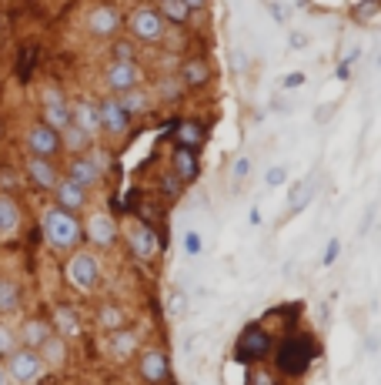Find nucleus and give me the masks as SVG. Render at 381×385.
Masks as SVG:
<instances>
[{"label": "nucleus", "mask_w": 381, "mask_h": 385, "mask_svg": "<svg viewBox=\"0 0 381 385\" xmlns=\"http://www.w3.org/2000/svg\"><path fill=\"white\" fill-rule=\"evenodd\" d=\"M321 359V339H318L311 329L298 325V329H288L278 335V345H274V355H271V369L278 372L284 385L291 382H301L315 362Z\"/></svg>", "instance_id": "nucleus-1"}, {"label": "nucleus", "mask_w": 381, "mask_h": 385, "mask_svg": "<svg viewBox=\"0 0 381 385\" xmlns=\"http://www.w3.org/2000/svg\"><path fill=\"white\" fill-rule=\"evenodd\" d=\"M274 345H278V332H274L264 319H254L238 332V339L231 345V359H234V365H241V369L264 365V362H271Z\"/></svg>", "instance_id": "nucleus-2"}, {"label": "nucleus", "mask_w": 381, "mask_h": 385, "mask_svg": "<svg viewBox=\"0 0 381 385\" xmlns=\"http://www.w3.org/2000/svg\"><path fill=\"white\" fill-rule=\"evenodd\" d=\"M41 231H44V242L51 248H57V252H74L77 245L84 242V221L77 218V215H71V211L57 208V205L44 208Z\"/></svg>", "instance_id": "nucleus-3"}, {"label": "nucleus", "mask_w": 381, "mask_h": 385, "mask_svg": "<svg viewBox=\"0 0 381 385\" xmlns=\"http://www.w3.org/2000/svg\"><path fill=\"white\" fill-rule=\"evenodd\" d=\"M124 27L131 31L134 44L161 47L167 41V24H164V17L157 14L154 4H134L131 11L124 14Z\"/></svg>", "instance_id": "nucleus-4"}, {"label": "nucleus", "mask_w": 381, "mask_h": 385, "mask_svg": "<svg viewBox=\"0 0 381 385\" xmlns=\"http://www.w3.org/2000/svg\"><path fill=\"white\" fill-rule=\"evenodd\" d=\"M120 238L127 245L131 258L141 265L157 262L164 252V238H161V231H157V225H147L141 218H131L127 225H120Z\"/></svg>", "instance_id": "nucleus-5"}, {"label": "nucleus", "mask_w": 381, "mask_h": 385, "mask_svg": "<svg viewBox=\"0 0 381 385\" xmlns=\"http://www.w3.org/2000/svg\"><path fill=\"white\" fill-rule=\"evenodd\" d=\"M64 278L67 285L77 288V292H94L100 285V258L94 252L77 248V252H71V258L64 265Z\"/></svg>", "instance_id": "nucleus-6"}, {"label": "nucleus", "mask_w": 381, "mask_h": 385, "mask_svg": "<svg viewBox=\"0 0 381 385\" xmlns=\"http://www.w3.org/2000/svg\"><path fill=\"white\" fill-rule=\"evenodd\" d=\"M134 372L144 385H171V355L161 345H147L134 359Z\"/></svg>", "instance_id": "nucleus-7"}, {"label": "nucleus", "mask_w": 381, "mask_h": 385, "mask_svg": "<svg viewBox=\"0 0 381 385\" xmlns=\"http://www.w3.org/2000/svg\"><path fill=\"white\" fill-rule=\"evenodd\" d=\"M24 148H27V158H44V161H57L64 154V144H61V134L54 128H47L44 121H33L24 134Z\"/></svg>", "instance_id": "nucleus-8"}, {"label": "nucleus", "mask_w": 381, "mask_h": 385, "mask_svg": "<svg viewBox=\"0 0 381 385\" xmlns=\"http://www.w3.org/2000/svg\"><path fill=\"white\" fill-rule=\"evenodd\" d=\"M181 77V84H184L187 94H197V91H207L214 84V64H211V57L207 54H187L174 71Z\"/></svg>", "instance_id": "nucleus-9"}, {"label": "nucleus", "mask_w": 381, "mask_h": 385, "mask_svg": "<svg viewBox=\"0 0 381 385\" xmlns=\"http://www.w3.org/2000/svg\"><path fill=\"white\" fill-rule=\"evenodd\" d=\"M144 84V67L141 61H108L104 64V88L110 94H124L131 88Z\"/></svg>", "instance_id": "nucleus-10"}, {"label": "nucleus", "mask_w": 381, "mask_h": 385, "mask_svg": "<svg viewBox=\"0 0 381 385\" xmlns=\"http://www.w3.org/2000/svg\"><path fill=\"white\" fill-rule=\"evenodd\" d=\"M84 238L94 248H114L120 242V225L110 211H90V218L84 221Z\"/></svg>", "instance_id": "nucleus-11"}, {"label": "nucleus", "mask_w": 381, "mask_h": 385, "mask_svg": "<svg viewBox=\"0 0 381 385\" xmlns=\"http://www.w3.org/2000/svg\"><path fill=\"white\" fill-rule=\"evenodd\" d=\"M84 27H88L90 37L104 41V37H114V34L124 27V14H120V7H114V4H98V7L88 11Z\"/></svg>", "instance_id": "nucleus-12"}, {"label": "nucleus", "mask_w": 381, "mask_h": 385, "mask_svg": "<svg viewBox=\"0 0 381 385\" xmlns=\"http://www.w3.org/2000/svg\"><path fill=\"white\" fill-rule=\"evenodd\" d=\"M100 108V134H108V138H114V141H124L127 134H131V118L124 114V108L118 104V98L114 94H108V98L98 101Z\"/></svg>", "instance_id": "nucleus-13"}, {"label": "nucleus", "mask_w": 381, "mask_h": 385, "mask_svg": "<svg viewBox=\"0 0 381 385\" xmlns=\"http://www.w3.org/2000/svg\"><path fill=\"white\" fill-rule=\"evenodd\" d=\"M41 372H44V362H41V355L31 352V349H14V352L7 355V375H11L14 382L27 385Z\"/></svg>", "instance_id": "nucleus-14"}, {"label": "nucleus", "mask_w": 381, "mask_h": 385, "mask_svg": "<svg viewBox=\"0 0 381 385\" xmlns=\"http://www.w3.org/2000/svg\"><path fill=\"white\" fill-rule=\"evenodd\" d=\"M24 175L37 191H54L61 185V168L57 161H44V158H24Z\"/></svg>", "instance_id": "nucleus-15"}, {"label": "nucleus", "mask_w": 381, "mask_h": 385, "mask_svg": "<svg viewBox=\"0 0 381 385\" xmlns=\"http://www.w3.org/2000/svg\"><path fill=\"white\" fill-rule=\"evenodd\" d=\"M171 134H174L177 148L201 151L207 141V124L201 121V118H174V121H171Z\"/></svg>", "instance_id": "nucleus-16"}, {"label": "nucleus", "mask_w": 381, "mask_h": 385, "mask_svg": "<svg viewBox=\"0 0 381 385\" xmlns=\"http://www.w3.org/2000/svg\"><path fill=\"white\" fill-rule=\"evenodd\" d=\"M167 168L181 178V185H197L201 178V151H191V148H171V158H167Z\"/></svg>", "instance_id": "nucleus-17"}, {"label": "nucleus", "mask_w": 381, "mask_h": 385, "mask_svg": "<svg viewBox=\"0 0 381 385\" xmlns=\"http://www.w3.org/2000/svg\"><path fill=\"white\" fill-rule=\"evenodd\" d=\"M54 205L57 208L71 211V215H80V211L90 205V191H84L80 185H74L71 178H61V185L54 188Z\"/></svg>", "instance_id": "nucleus-18"}, {"label": "nucleus", "mask_w": 381, "mask_h": 385, "mask_svg": "<svg viewBox=\"0 0 381 385\" xmlns=\"http://www.w3.org/2000/svg\"><path fill=\"white\" fill-rule=\"evenodd\" d=\"M108 352H110V359H118V362H131V359H137V352H141V335H137L131 325L120 329V332H110Z\"/></svg>", "instance_id": "nucleus-19"}, {"label": "nucleus", "mask_w": 381, "mask_h": 385, "mask_svg": "<svg viewBox=\"0 0 381 385\" xmlns=\"http://www.w3.org/2000/svg\"><path fill=\"white\" fill-rule=\"evenodd\" d=\"M71 118L80 131H88L90 138H100V108L94 98H77L71 101Z\"/></svg>", "instance_id": "nucleus-20"}, {"label": "nucleus", "mask_w": 381, "mask_h": 385, "mask_svg": "<svg viewBox=\"0 0 381 385\" xmlns=\"http://www.w3.org/2000/svg\"><path fill=\"white\" fill-rule=\"evenodd\" d=\"M114 98H118V104L120 108H124V114H127V118H147V114H151L154 111V104H157V101H154V94H151V88H131V91H124V94H114Z\"/></svg>", "instance_id": "nucleus-21"}, {"label": "nucleus", "mask_w": 381, "mask_h": 385, "mask_svg": "<svg viewBox=\"0 0 381 385\" xmlns=\"http://www.w3.org/2000/svg\"><path fill=\"white\" fill-rule=\"evenodd\" d=\"M64 178H71L74 185H80L84 191H94V188L104 181V175H100L98 168H94V161H90L88 154H74L71 161H67V175Z\"/></svg>", "instance_id": "nucleus-22"}, {"label": "nucleus", "mask_w": 381, "mask_h": 385, "mask_svg": "<svg viewBox=\"0 0 381 385\" xmlns=\"http://www.w3.org/2000/svg\"><path fill=\"white\" fill-rule=\"evenodd\" d=\"M54 335V325L47 319H24L21 332H17V342L21 349H31V352H41V345Z\"/></svg>", "instance_id": "nucleus-23"}, {"label": "nucleus", "mask_w": 381, "mask_h": 385, "mask_svg": "<svg viewBox=\"0 0 381 385\" xmlns=\"http://www.w3.org/2000/svg\"><path fill=\"white\" fill-rule=\"evenodd\" d=\"M151 94H154L157 104H181L187 91H184V84H181V77H177L174 71H164V74L154 77Z\"/></svg>", "instance_id": "nucleus-24"}, {"label": "nucleus", "mask_w": 381, "mask_h": 385, "mask_svg": "<svg viewBox=\"0 0 381 385\" xmlns=\"http://www.w3.org/2000/svg\"><path fill=\"white\" fill-rule=\"evenodd\" d=\"M98 325L104 332H120V329H127L131 325V312L124 305H118V302H104V305L98 308Z\"/></svg>", "instance_id": "nucleus-25"}, {"label": "nucleus", "mask_w": 381, "mask_h": 385, "mask_svg": "<svg viewBox=\"0 0 381 385\" xmlns=\"http://www.w3.org/2000/svg\"><path fill=\"white\" fill-rule=\"evenodd\" d=\"M157 14L164 17L167 31H181V27H187V24H194L191 11L184 7V0H167V4H157Z\"/></svg>", "instance_id": "nucleus-26"}, {"label": "nucleus", "mask_w": 381, "mask_h": 385, "mask_svg": "<svg viewBox=\"0 0 381 385\" xmlns=\"http://www.w3.org/2000/svg\"><path fill=\"white\" fill-rule=\"evenodd\" d=\"M21 228V205L11 191H0V235H14Z\"/></svg>", "instance_id": "nucleus-27"}, {"label": "nucleus", "mask_w": 381, "mask_h": 385, "mask_svg": "<svg viewBox=\"0 0 381 385\" xmlns=\"http://www.w3.org/2000/svg\"><path fill=\"white\" fill-rule=\"evenodd\" d=\"M61 144H64V154H88L94 144H98V138H90L88 131H80L77 124H71L67 131H61Z\"/></svg>", "instance_id": "nucleus-28"}, {"label": "nucleus", "mask_w": 381, "mask_h": 385, "mask_svg": "<svg viewBox=\"0 0 381 385\" xmlns=\"http://www.w3.org/2000/svg\"><path fill=\"white\" fill-rule=\"evenodd\" d=\"M41 121H44L47 128H54L57 134L67 131V128L74 124V118H71V101H67V104H47V108H41Z\"/></svg>", "instance_id": "nucleus-29"}, {"label": "nucleus", "mask_w": 381, "mask_h": 385, "mask_svg": "<svg viewBox=\"0 0 381 385\" xmlns=\"http://www.w3.org/2000/svg\"><path fill=\"white\" fill-rule=\"evenodd\" d=\"M37 355H41V362H44V365H54V369H57V365H64L67 362V339L54 332V335L41 345V352H37Z\"/></svg>", "instance_id": "nucleus-30"}, {"label": "nucleus", "mask_w": 381, "mask_h": 385, "mask_svg": "<svg viewBox=\"0 0 381 385\" xmlns=\"http://www.w3.org/2000/svg\"><path fill=\"white\" fill-rule=\"evenodd\" d=\"M51 325H54V332H57V335H64V339H74L77 332H80V319H77V312L71 305L57 308L54 322H51Z\"/></svg>", "instance_id": "nucleus-31"}, {"label": "nucleus", "mask_w": 381, "mask_h": 385, "mask_svg": "<svg viewBox=\"0 0 381 385\" xmlns=\"http://www.w3.org/2000/svg\"><path fill=\"white\" fill-rule=\"evenodd\" d=\"M157 191H161L164 201H181V195H184V185H181V178H177L171 168H164L161 175H157Z\"/></svg>", "instance_id": "nucleus-32"}, {"label": "nucleus", "mask_w": 381, "mask_h": 385, "mask_svg": "<svg viewBox=\"0 0 381 385\" xmlns=\"http://www.w3.org/2000/svg\"><path fill=\"white\" fill-rule=\"evenodd\" d=\"M21 308V285L11 278H0V315H11Z\"/></svg>", "instance_id": "nucleus-33"}, {"label": "nucleus", "mask_w": 381, "mask_h": 385, "mask_svg": "<svg viewBox=\"0 0 381 385\" xmlns=\"http://www.w3.org/2000/svg\"><path fill=\"white\" fill-rule=\"evenodd\" d=\"M244 385H284L281 379H278V372H274L271 365H251V369H244Z\"/></svg>", "instance_id": "nucleus-34"}, {"label": "nucleus", "mask_w": 381, "mask_h": 385, "mask_svg": "<svg viewBox=\"0 0 381 385\" xmlns=\"http://www.w3.org/2000/svg\"><path fill=\"white\" fill-rule=\"evenodd\" d=\"M375 17H381V0H358L351 7V21L355 24H371Z\"/></svg>", "instance_id": "nucleus-35"}, {"label": "nucleus", "mask_w": 381, "mask_h": 385, "mask_svg": "<svg viewBox=\"0 0 381 385\" xmlns=\"http://www.w3.org/2000/svg\"><path fill=\"white\" fill-rule=\"evenodd\" d=\"M164 308H167V315H171V319H181V315H184L187 312V292L184 288H171V292H167V302H164Z\"/></svg>", "instance_id": "nucleus-36"}, {"label": "nucleus", "mask_w": 381, "mask_h": 385, "mask_svg": "<svg viewBox=\"0 0 381 385\" xmlns=\"http://www.w3.org/2000/svg\"><path fill=\"white\" fill-rule=\"evenodd\" d=\"M33 67H37V44H27V51H21V61H17V77L31 81Z\"/></svg>", "instance_id": "nucleus-37"}, {"label": "nucleus", "mask_w": 381, "mask_h": 385, "mask_svg": "<svg viewBox=\"0 0 381 385\" xmlns=\"http://www.w3.org/2000/svg\"><path fill=\"white\" fill-rule=\"evenodd\" d=\"M181 248H184L187 258H201V252H204V238H201V231H184Z\"/></svg>", "instance_id": "nucleus-38"}, {"label": "nucleus", "mask_w": 381, "mask_h": 385, "mask_svg": "<svg viewBox=\"0 0 381 385\" xmlns=\"http://www.w3.org/2000/svg\"><path fill=\"white\" fill-rule=\"evenodd\" d=\"M110 61H137V44L134 41H114L110 44Z\"/></svg>", "instance_id": "nucleus-39"}, {"label": "nucleus", "mask_w": 381, "mask_h": 385, "mask_svg": "<svg viewBox=\"0 0 381 385\" xmlns=\"http://www.w3.org/2000/svg\"><path fill=\"white\" fill-rule=\"evenodd\" d=\"M88 158L94 161V168H98L100 175H108V171H110V148H100V144H94V148L88 151Z\"/></svg>", "instance_id": "nucleus-40"}, {"label": "nucleus", "mask_w": 381, "mask_h": 385, "mask_svg": "<svg viewBox=\"0 0 381 385\" xmlns=\"http://www.w3.org/2000/svg\"><path fill=\"white\" fill-rule=\"evenodd\" d=\"M358 57H361V51H348V54L338 61V67H335V77H338V81H348V77H351V67L358 64Z\"/></svg>", "instance_id": "nucleus-41"}, {"label": "nucleus", "mask_w": 381, "mask_h": 385, "mask_svg": "<svg viewBox=\"0 0 381 385\" xmlns=\"http://www.w3.org/2000/svg\"><path fill=\"white\" fill-rule=\"evenodd\" d=\"M47 104H67V94L57 84H44L41 88V108H47Z\"/></svg>", "instance_id": "nucleus-42"}, {"label": "nucleus", "mask_w": 381, "mask_h": 385, "mask_svg": "<svg viewBox=\"0 0 381 385\" xmlns=\"http://www.w3.org/2000/svg\"><path fill=\"white\" fill-rule=\"evenodd\" d=\"M248 175H251V158H248V154H238V158H234V165H231V178H234V185L248 181Z\"/></svg>", "instance_id": "nucleus-43"}, {"label": "nucleus", "mask_w": 381, "mask_h": 385, "mask_svg": "<svg viewBox=\"0 0 381 385\" xmlns=\"http://www.w3.org/2000/svg\"><path fill=\"white\" fill-rule=\"evenodd\" d=\"M338 258H341V238H328V245H325V252H321V265H325V268H331V265L338 262Z\"/></svg>", "instance_id": "nucleus-44"}, {"label": "nucleus", "mask_w": 381, "mask_h": 385, "mask_svg": "<svg viewBox=\"0 0 381 385\" xmlns=\"http://www.w3.org/2000/svg\"><path fill=\"white\" fill-rule=\"evenodd\" d=\"M264 185H268V188H281V185H288V168H284V165L268 168V171H264Z\"/></svg>", "instance_id": "nucleus-45"}, {"label": "nucleus", "mask_w": 381, "mask_h": 385, "mask_svg": "<svg viewBox=\"0 0 381 385\" xmlns=\"http://www.w3.org/2000/svg\"><path fill=\"white\" fill-rule=\"evenodd\" d=\"M14 349H17V339H14V332L0 322V359H4V355H11Z\"/></svg>", "instance_id": "nucleus-46"}, {"label": "nucleus", "mask_w": 381, "mask_h": 385, "mask_svg": "<svg viewBox=\"0 0 381 385\" xmlns=\"http://www.w3.org/2000/svg\"><path fill=\"white\" fill-rule=\"evenodd\" d=\"M305 84H308V74H305V71H291V74H284V77H281V88H284V91L305 88Z\"/></svg>", "instance_id": "nucleus-47"}, {"label": "nucleus", "mask_w": 381, "mask_h": 385, "mask_svg": "<svg viewBox=\"0 0 381 385\" xmlns=\"http://www.w3.org/2000/svg\"><path fill=\"white\" fill-rule=\"evenodd\" d=\"M184 7L191 11V17L197 21V17H204V14L211 11V0H184Z\"/></svg>", "instance_id": "nucleus-48"}, {"label": "nucleus", "mask_w": 381, "mask_h": 385, "mask_svg": "<svg viewBox=\"0 0 381 385\" xmlns=\"http://www.w3.org/2000/svg\"><path fill=\"white\" fill-rule=\"evenodd\" d=\"M264 7H268V14H271V21H278V24H284V21H288V7H284V4H274V0H264Z\"/></svg>", "instance_id": "nucleus-49"}, {"label": "nucleus", "mask_w": 381, "mask_h": 385, "mask_svg": "<svg viewBox=\"0 0 381 385\" xmlns=\"http://www.w3.org/2000/svg\"><path fill=\"white\" fill-rule=\"evenodd\" d=\"M375 215H378V205H368V208H365V218H361V225H358V235H368Z\"/></svg>", "instance_id": "nucleus-50"}, {"label": "nucleus", "mask_w": 381, "mask_h": 385, "mask_svg": "<svg viewBox=\"0 0 381 385\" xmlns=\"http://www.w3.org/2000/svg\"><path fill=\"white\" fill-rule=\"evenodd\" d=\"M288 47H291V51H305V47H308V34L291 31V37H288Z\"/></svg>", "instance_id": "nucleus-51"}, {"label": "nucleus", "mask_w": 381, "mask_h": 385, "mask_svg": "<svg viewBox=\"0 0 381 385\" xmlns=\"http://www.w3.org/2000/svg\"><path fill=\"white\" fill-rule=\"evenodd\" d=\"M248 225H254V228L261 225V208H258V205H251V211H248Z\"/></svg>", "instance_id": "nucleus-52"}, {"label": "nucleus", "mask_w": 381, "mask_h": 385, "mask_svg": "<svg viewBox=\"0 0 381 385\" xmlns=\"http://www.w3.org/2000/svg\"><path fill=\"white\" fill-rule=\"evenodd\" d=\"M0 185H4V188L14 185V171H11V168H0Z\"/></svg>", "instance_id": "nucleus-53"}, {"label": "nucleus", "mask_w": 381, "mask_h": 385, "mask_svg": "<svg viewBox=\"0 0 381 385\" xmlns=\"http://www.w3.org/2000/svg\"><path fill=\"white\" fill-rule=\"evenodd\" d=\"M365 349H368V352H378V339H375V335H368V339H365Z\"/></svg>", "instance_id": "nucleus-54"}, {"label": "nucleus", "mask_w": 381, "mask_h": 385, "mask_svg": "<svg viewBox=\"0 0 381 385\" xmlns=\"http://www.w3.org/2000/svg\"><path fill=\"white\" fill-rule=\"evenodd\" d=\"M11 382V375H7V365H0V385Z\"/></svg>", "instance_id": "nucleus-55"}, {"label": "nucleus", "mask_w": 381, "mask_h": 385, "mask_svg": "<svg viewBox=\"0 0 381 385\" xmlns=\"http://www.w3.org/2000/svg\"><path fill=\"white\" fill-rule=\"evenodd\" d=\"M147 4H154V7H157V4H167V0H147Z\"/></svg>", "instance_id": "nucleus-56"}, {"label": "nucleus", "mask_w": 381, "mask_h": 385, "mask_svg": "<svg viewBox=\"0 0 381 385\" xmlns=\"http://www.w3.org/2000/svg\"><path fill=\"white\" fill-rule=\"evenodd\" d=\"M0 134H4V121H0Z\"/></svg>", "instance_id": "nucleus-57"}, {"label": "nucleus", "mask_w": 381, "mask_h": 385, "mask_svg": "<svg viewBox=\"0 0 381 385\" xmlns=\"http://www.w3.org/2000/svg\"><path fill=\"white\" fill-rule=\"evenodd\" d=\"M291 385H301V382H291Z\"/></svg>", "instance_id": "nucleus-58"}]
</instances>
